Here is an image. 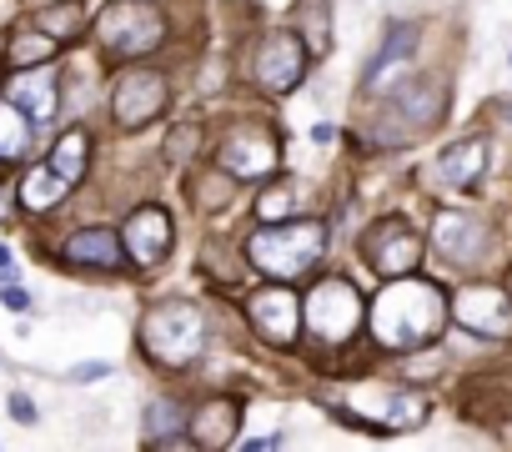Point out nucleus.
Returning <instances> with one entry per match:
<instances>
[{"mask_svg": "<svg viewBox=\"0 0 512 452\" xmlns=\"http://www.w3.org/2000/svg\"><path fill=\"white\" fill-rule=\"evenodd\" d=\"M367 322H372V337H377L382 347L412 352V347H427V342L442 332V322H447V297H442L437 282H422V277L407 272V277L387 282V292L372 302Z\"/></svg>", "mask_w": 512, "mask_h": 452, "instance_id": "1", "label": "nucleus"}, {"mask_svg": "<svg viewBox=\"0 0 512 452\" xmlns=\"http://www.w3.org/2000/svg\"><path fill=\"white\" fill-rule=\"evenodd\" d=\"M327 247V232L322 221H277V226H262V232L251 237L246 257L262 267L267 277H302Z\"/></svg>", "mask_w": 512, "mask_h": 452, "instance_id": "2", "label": "nucleus"}, {"mask_svg": "<svg viewBox=\"0 0 512 452\" xmlns=\"http://www.w3.org/2000/svg\"><path fill=\"white\" fill-rule=\"evenodd\" d=\"M201 312L191 302H161L156 312H146L141 322V347L146 357H156L161 367H186L201 352Z\"/></svg>", "mask_w": 512, "mask_h": 452, "instance_id": "3", "label": "nucleus"}, {"mask_svg": "<svg viewBox=\"0 0 512 452\" xmlns=\"http://www.w3.org/2000/svg\"><path fill=\"white\" fill-rule=\"evenodd\" d=\"M96 36L111 56H151L166 41V21L151 0H111L96 21Z\"/></svg>", "mask_w": 512, "mask_h": 452, "instance_id": "4", "label": "nucleus"}, {"mask_svg": "<svg viewBox=\"0 0 512 452\" xmlns=\"http://www.w3.org/2000/svg\"><path fill=\"white\" fill-rule=\"evenodd\" d=\"M307 327H312V337L327 342V347L347 342V337L362 327V297H357V287H352L347 277L317 282L312 297H307Z\"/></svg>", "mask_w": 512, "mask_h": 452, "instance_id": "5", "label": "nucleus"}, {"mask_svg": "<svg viewBox=\"0 0 512 452\" xmlns=\"http://www.w3.org/2000/svg\"><path fill=\"white\" fill-rule=\"evenodd\" d=\"M362 257L382 277H407L422 262V237L412 232L402 216H387V221H377L372 232L362 237Z\"/></svg>", "mask_w": 512, "mask_h": 452, "instance_id": "6", "label": "nucleus"}, {"mask_svg": "<svg viewBox=\"0 0 512 452\" xmlns=\"http://www.w3.org/2000/svg\"><path fill=\"white\" fill-rule=\"evenodd\" d=\"M277 161H282L277 136H272L267 126H256V121L226 131V141H221V166H226L236 181H262V176L277 171Z\"/></svg>", "mask_w": 512, "mask_h": 452, "instance_id": "7", "label": "nucleus"}, {"mask_svg": "<svg viewBox=\"0 0 512 452\" xmlns=\"http://www.w3.org/2000/svg\"><path fill=\"white\" fill-rule=\"evenodd\" d=\"M302 76H307V41L292 31L262 36V46H256V86L272 96H287Z\"/></svg>", "mask_w": 512, "mask_h": 452, "instance_id": "8", "label": "nucleus"}, {"mask_svg": "<svg viewBox=\"0 0 512 452\" xmlns=\"http://www.w3.org/2000/svg\"><path fill=\"white\" fill-rule=\"evenodd\" d=\"M452 317H457V322H462L472 337H487V342H497V337H512V292L477 282V287L457 292V302H452Z\"/></svg>", "mask_w": 512, "mask_h": 452, "instance_id": "9", "label": "nucleus"}, {"mask_svg": "<svg viewBox=\"0 0 512 452\" xmlns=\"http://www.w3.org/2000/svg\"><path fill=\"white\" fill-rule=\"evenodd\" d=\"M166 106V81L156 71H121L116 76V91H111V111L121 126H146L151 116H161Z\"/></svg>", "mask_w": 512, "mask_h": 452, "instance_id": "10", "label": "nucleus"}, {"mask_svg": "<svg viewBox=\"0 0 512 452\" xmlns=\"http://www.w3.org/2000/svg\"><path fill=\"white\" fill-rule=\"evenodd\" d=\"M251 312V327L262 332L272 347H292L297 342V327H302V302L287 292V287H267L246 302Z\"/></svg>", "mask_w": 512, "mask_h": 452, "instance_id": "11", "label": "nucleus"}, {"mask_svg": "<svg viewBox=\"0 0 512 452\" xmlns=\"http://www.w3.org/2000/svg\"><path fill=\"white\" fill-rule=\"evenodd\" d=\"M121 247H126L131 262H141V267L166 262V252H171V216H166L161 206H141V211L126 221Z\"/></svg>", "mask_w": 512, "mask_h": 452, "instance_id": "12", "label": "nucleus"}, {"mask_svg": "<svg viewBox=\"0 0 512 452\" xmlns=\"http://www.w3.org/2000/svg\"><path fill=\"white\" fill-rule=\"evenodd\" d=\"M432 247H437L447 262L467 267V262H477V257L487 252V226H482V221H472V216L442 211V216L432 221Z\"/></svg>", "mask_w": 512, "mask_h": 452, "instance_id": "13", "label": "nucleus"}, {"mask_svg": "<svg viewBox=\"0 0 512 452\" xmlns=\"http://www.w3.org/2000/svg\"><path fill=\"white\" fill-rule=\"evenodd\" d=\"M11 101L31 116V121H51L56 116V71L51 66H26L16 81H11Z\"/></svg>", "mask_w": 512, "mask_h": 452, "instance_id": "14", "label": "nucleus"}, {"mask_svg": "<svg viewBox=\"0 0 512 452\" xmlns=\"http://www.w3.org/2000/svg\"><path fill=\"white\" fill-rule=\"evenodd\" d=\"M236 422H241V407L231 397H211L196 417H191V442L196 447H226L236 437Z\"/></svg>", "mask_w": 512, "mask_h": 452, "instance_id": "15", "label": "nucleus"}, {"mask_svg": "<svg viewBox=\"0 0 512 452\" xmlns=\"http://www.w3.org/2000/svg\"><path fill=\"white\" fill-rule=\"evenodd\" d=\"M482 166H487V141H477V136L452 141V146H442V156H437V176L452 181V186H472V181L482 176Z\"/></svg>", "mask_w": 512, "mask_h": 452, "instance_id": "16", "label": "nucleus"}, {"mask_svg": "<svg viewBox=\"0 0 512 452\" xmlns=\"http://www.w3.org/2000/svg\"><path fill=\"white\" fill-rule=\"evenodd\" d=\"M146 442H151V447H186V442H191V417H186L176 402L156 397V402L146 407Z\"/></svg>", "mask_w": 512, "mask_h": 452, "instance_id": "17", "label": "nucleus"}, {"mask_svg": "<svg viewBox=\"0 0 512 452\" xmlns=\"http://www.w3.org/2000/svg\"><path fill=\"white\" fill-rule=\"evenodd\" d=\"M66 257L81 267H121V237L106 232V226H86L66 242Z\"/></svg>", "mask_w": 512, "mask_h": 452, "instance_id": "18", "label": "nucleus"}, {"mask_svg": "<svg viewBox=\"0 0 512 452\" xmlns=\"http://www.w3.org/2000/svg\"><path fill=\"white\" fill-rule=\"evenodd\" d=\"M66 191H71V181H66V176H56V166H51V161H46V166H31V176L21 181V201H26L31 211H51Z\"/></svg>", "mask_w": 512, "mask_h": 452, "instance_id": "19", "label": "nucleus"}, {"mask_svg": "<svg viewBox=\"0 0 512 452\" xmlns=\"http://www.w3.org/2000/svg\"><path fill=\"white\" fill-rule=\"evenodd\" d=\"M26 141H31V116L6 96V101H0V161L26 156Z\"/></svg>", "mask_w": 512, "mask_h": 452, "instance_id": "20", "label": "nucleus"}, {"mask_svg": "<svg viewBox=\"0 0 512 452\" xmlns=\"http://www.w3.org/2000/svg\"><path fill=\"white\" fill-rule=\"evenodd\" d=\"M442 91L432 86V81H412L402 96H397V111L412 121V126H432L437 116H442V101H437Z\"/></svg>", "mask_w": 512, "mask_h": 452, "instance_id": "21", "label": "nucleus"}, {"mask_svg": "<svg viewBox=\"0 0 512 452\" xmlns=\"http://www.w3.org/2000/svg\"><path fill=\"white\" fill-rule=\"evenodd\" d=\"M86 161H91V141H86V131H66V136L56 141V151H51L56 176H66L71 186L86 176Z\"/></svg>", "mask_w": 512, "mask_h": 452, "instance_id": "22", "label": "nucleus"}, {"mask_svg": "<svg viewBox=\"0 0 512 452\" xmlns=\"http://www.w3.org/2000/svg\"><path fill=\"white\" fill-rule=\"evenodd\" d=\"M36 26H41L46 36H56V41H76L81 26H86V11H81V0H56V6H46V11L36 16Z\"/></svg>", "mask_w": 512, "mask_h": 452, "instance_id": "23", "label": "nucleus"}, {"mask_svg": "<svg viewBox=\"0 0 512 452\" xmlns=\"http://www.w3.org/2000/svg\"><path fill=\"white\" fill-rule=\"evenodd\" d=\"M6 56H11V66H46L51 56H56V36H46L41 26L36 31H16L11 36V46H6Z\"/></svg>", "mask_w": 512, "mask_h": 452, "instance_id": "24", "label": "nucleus"}, {"mask_svg": "<svg viewBox=\"0 0 512 452\" xmlns=\"http://www.w3.org/2000/svg\"><path fill=\"white\" fill-rule=\"evenodd\" d=\"M297 11H302V36H307V51H312V56H327V51H332L327 0H297Z\"/></svg>", "mask_w": 512, "mask_h": 452, "instance_id": "25", "label": "nucleus"}, {"mask_svg": "<svg viewBox=\"0 0 512 452\" xmlns=\"http://www.w3.org/2000/svg\"><path fill=\"white\" fill-rule=\"evenodd\" d=\"M412 46H417V26H397V31H387V46H382V56L372 61V71H367V81L377 86L392 66H402L407 56H412Z\"/></svg>", "mask_w": 512, "mask_h": 452, "instance_id": "26", "label": "nucleus"}, {"mask_svg": "<svg viewBox=\"0 0 512 452\" xmlns=\"http://www.w3.org/2000/svg\"><path fill=\"white\" fill-rule=\"evenodd\" d=\"M427 412H432V402L422 392H392V402H387L382 417H387V427H422Z\"/></svg>", "mask_w": 512, "mask_h": 452, "instance_id": "27", "label": "nucleus"}, {"mask_svg": "<svg viewBox=\"0 0 512 452\" xmlns=\"http://www.w3.org/2000/svg\"><path fill=\"white\" fill-rule=\"evenodd\" d=\"M292 206H297V186L292 181H272L262 191V201H256V216H262V221H287Z\"/></svg>", "mask_w": 512, "mask_h": 452, "instance_id": "28", "label": "nucleus"}, {"mask_svg": "<svg viewBox=\"0 0 512 452\" xmlns=\"http://www.w3.org/2000/svg\"><path fill=\"white\" fill-rule=\"evenodd\" d=\"M231 191H236V176H231V181H226V176H206V186H201V206L216 211L221 201H231Z\"/></svg>", "mask_w": 512, "mask_h": 452, "instance_id": "29", "label": "nucleus"}, {"mask_svg": "<svg viewBox=\"0 0 512 452\" xmlns=\"http://www.w3.org/2000/svg\"><path fill=\"white\" fill-rule=\"evenodd\" d=\"M186 151H196V126H176L171 131V161H181Z\"/></svg>", "mask_w": 512, "mask_h": 452, "instance_id": "30", "label": "nucleus"}, {"mask_svg": "<svg viewBox=\"0 0 512 452\" xmlns=\"http://www.w3.org/2000/svg\"><path fill=\"white\" fill-rule=\"evenodd\" d=\"M11 417L26 422V427H36V402H31L26 392H11Z\"/></svg>", "mask_w": 512, "mask_h": 452, "instance_id": "31", "label": "nucleus"}, {"mask_svg": "<svg viewBox=\"0 0 512 452\" xmlns=\"http://www.w3.org/2000/svg\"><path fill=\"white\" fill-rule=\"evenodd\" d=\"M96 377H111V362H81V367H71V382H96Z\"/></svg>", "mask_w": 512, "mask_h": 452, "instance_id": "32", "label": "nucleus"}, {"mask_svg": "<svg viewBox=\"0 0 512 452\" xmlns=\"http://www.w3.org/2000/svg\"><path fill=\"white\" fill-rule=\"evenodd\" d=\"M0 302H6L11 312H26V307H31V297H26L21 287H6V292H0Z\"/></svg>", "mask_w": 512, "mask_h": 452, "instance_id": "33", "label": "nucleus"}, {"mask_svg": "<svg viewBox=\"0 0 512 452\" xmlns=\"http://www.w3.org/2000/svg\"><path fill=\"white\" fill-rule=\"evenodd\" d=\"M312 141H317V146H332L337 131H332V126H312Z\"/></svg>", "mask_w": 512, "mask_h": 452, "instance_id": "34", "label": "nucleus"}, {"mask_svg": "<svg viewBox=\"0 0 512 452\" xmlns=\"http://www.w3.org/2000/svg\"><path fill=\"white\" fill-rule=\"evenodd\" d=\"M246 447H256V452H267V447H282V437H277V432H272V437H251Z\"/></svg>", "mask_w": 512, "mask_h": 452, "instance_id": "35", "label": "nucleus"}, {"mask_svg": "<svg viewBox=\"0 0 512 452\" xmlns=\"http://www.w3.org/2000/svg\"><path fill=\"white\" fill-rule=\"evenodd\" d=\"M0 277H16V262H11V252L0 247Z\"/></svg>", "mask_w": 512, "mask_h": 452, "instance_id": "36", "label": "nucleus"}, {"mask_svg": "<svg viewBox=\"0 0 512 452\" xmlns=\"http://www.w3.org/2000/svg\"><path fill=\"white\" fill-rule=\"evenodd\" d=\"M0 216H6V196H0Z\"/></svg>", "mask_w": 512, "mask_h": 452, "instance_id": "37", "label": "nucleus"}]
</instances>
